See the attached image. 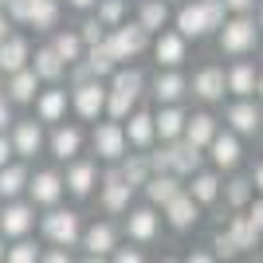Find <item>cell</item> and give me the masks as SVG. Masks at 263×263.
Wrapping results in <instances>:
<instances>
[{"label":"cell","instance_id":"1","mask_svg":"<svg viewBox=\"0 0 263 263\" xmlns=\"http://www.w3.org/2000/svg\"><path fill=\"white\" fill-rule=\"evenodd\" d=\"M106 114L110 118H118V122H126L138 110V102H142V95H145V75L138 71V67H118L114 75L106 79Z\"/></svg>","mask_w":263,"mask_h":263},{"label":"cell","instance_id":"2","mask_svg":"<svg viewBox=\"0 0 263 263\" xmlns=\"http://www.w3.org/2000/svg\"><path fill=\"white\" fill-rule=\"evenodd\" d=\"M40 236H44L47 243H59V248H79V240H83V216H79L75 209H44V216H40Z\"/></svg>","mask_w":263,"mask_h":263},{"label":"cell","instance_id":"3","mask_svg":"<svg viewBox=\"0 0 263 263\" xmlns=\"http://www.w3.org/2000/svg\"><path fill=\"white\" fill-rule=\"evenodd\" d=\"M255 44H259V24L248 12H236L232 20H224V28H220V51L224 55H248L255 51Z\"/></svg>","mask_w":263,"mask_h":263},{"label":"cell","instance_id":"4","mask_svg":"<svg viewBox=\"0 0 263 263\" xmlns=\"http://www.w3.org/2000/svg\"><path fill=\"white\" fill-rule=\"evenodd\" d=\"M149 35H154V32H149L142 20H134V24L122 20L118 28H110V32H106V47L114 51L118 63H126V59H138V55L149 47Z\"/></svg>","mask_w":263,"mask_h":263},{"label":"cell","instance_id":"5","mask_svg":"<svg viewBox=\"0 0 263 263\" xmlns=\"http://www.w3.org/2000/svg\"><path fill=\"white\" fill-rule=\"evenodd\" d=\"M106 79H83V83H71V110H75L83 122H99L106 114Z\"/></svg>","mask_w":263,"mask_h":263},{"label":"cell","instance_id":"6","mask_svg":"<svg viewBox=\"0 0 263 263\" xmlns=\"http://www.w3.org/2000/svg\"><path fill=\"white\" fill-rule=\"evenodd\" d=\"M90 145L99 161H122L130 154V138H126V122L110 118V122H95V134H90Z\"/></svg>","mask_w":263,"mask_h":263},{"label":"cell","instance_id":"7","mask_svg":"<svg viewBox=\"0 0 263 263\" xmlns=\"http://www.w3.org/2000/svg\"><path fill=\"white\" fill-rule=\"evenodd\" d=\"M67 197V177L59 169H35L32 181H28V200L35 209H55L59 200Z\"/></svg>","mask_w":263,"mask_h":263},{"label":"cell","instance_id":"8","mask_svg":"<svg viewBox=\"0 0 263 263\" xmlns=\"http://www.w3.org/2000/svg\"><path fill=\"white\" fill-rule=\"evenodd\" d=\"M40 224V216H35V204L32 200H4V212H0V236L4 240H20V236H32V228Z\"/></svg>","mask_w":263,"mask_h":263},{"label":"cell","instance_id":"9","mask_svg":"<svg viewBox=\"0 0 263 263\" xmlns=\"http://www.w3.org/2000/svg\"><path fill=\"white\" fill-rule=\"evenodd\" d=\"M67 110H71V87L44 83L40 95H35V118L44 126H59V122H67Z\"/></svg>","mask_w":263,"mask_h":263},{"label":"cell","instance_id":"10","mask_svg":"<svg viewBox=\"0 0 263 263\" xmlns=\"http://www.w3.org/2000/svg\"><path fill=\"white\" fill-rule=\"evenodd\" d=\"M8 134H12V145H16V157H24V161H35L47 149V134L40 118H16Z\"/></svg>","mask_w":263,"mask_h":263},{"label":"cell","instance_id":"11","mask_svg":"<svg viewBox=\"0 0 263 263\" xmlns=\"http://www.w3.org/2000/svg\"><path fill=\"white\" fill-rule=\"evenodd\" d=\"M130 197H134V185L122 177V169H110L99 185V204L110 216H118V212H130Z\"/></svg>","mask_w":263,"mask_h":263},{"label":"cell","instance_id":"12","mask_svg":"<svg viewBox=\"0 0 263 263\" xmlns=\"http://www.w3.org/2000/svg\"><path fill=\"white\" fill-rule=\"evenodd\" d=\"M47 154L55 157V161H71V157L83 154V130H79L75 122H59V126H51V134H47Z\"/></svg>","mask_w":263,"mask_h":263},{"label":"cell","instance_id":"13","mask_svg":"<svg viewBox=\"0 0 263 263\" xmlns=\"http://www.w3.org/2000/svg\"><path fill=\"white\" fill-rule=\"evenodd\" d=\"M67 193L75 200H87L90 193H95V185H99V165L95 161H87V157L79 154V157H71L67 161Z\"/></svg>","mask_w":263,"mask_h":263},{"label":"cell","instance_id":"14","mask_svg":"<svg viewBox=\"0 0 263 263\" xmlns=\"http://www.w3.org/2000/svg\"><path fill=\"white\" fill-rule=\"evenodd\" d=\"M40 87H44V79L35 75V67H20V71H12V75H4V95H8L16 106H28V102H35V95H40Z\"/></svg>","mask_w":263,"mask_h":263},{"label":"cell","instance_id":"15","mask_svg":"<svg viewBox=\"0 0 263 263\" xmlns=\"http://www.w3.org/2000/svg\"><path fill=\"white\" fill-rule=\"evenodd\" d=\"M114 243H118V232H114V224H110V220H95L90 228H83V240H79V248H83L90 259H106V255H114Z\"/></svg>","mask_w":263,"mask_h":263},{"label":"cell","instance_id":"16","mask_svg":"<svg viewBox=\"0 0 263 263\" xmlns=\"http://www.w3.org/2000/svg\"><path fill=\"white\" fill-rule=\"evenodd\" d=\"M200 209H204V204H200V200L193 197L189 189H181V193H177V197L169 200L161 212H165V220H169V228L185 232V228H193V224L200 220Z\"/></svg>","mask_w":263,"mask_h":263},{"label":"cell","instance_id":"17","mask_svg":"<svg viewBox=\"0 0 263 263\" xmlns=\"http://www.w3.org/2000/svg\"><path fill=\"white\" fill-rule=\"evenodd\" d=\"M157 232H161V216H157L154 204H145V209H130L126 216V236L134 243H154Z\"/></svg>","mask_w":263,"mask_h":263},{"label":"cell","instance_id":"18","mask_svg":"<svg viewBox=\"0 0 263 263\" xmlns=\"http://www.w3.org/2000/svg\"><path fill=\"white\" fill-rule=\"evenodd\" d=\"M28 181H32V169L24 157L0 165V200H16V197H28Z\"/></svg>","mask_w":263,"mask_h":263},{"label":"cell","instance_id":"19","mask_svg":"<svg viewBox=\"0 0 263 263\" xmlns=\"http://www.w3.org/2000/svg\"><path fill=\"white\" fill-rule=\"evenodd\" d=\"M32 63V40L20 32H12L4 44H0V71L4 75H12V71H20V67Z\"/></svg>","mask_w":263,"mask_h":263},{"label":"cell","instance_id":"20","mask_svg":"<svg viewBox=\"0 0 263 263\" xmlns=\"http://www.w3.org/2000/svg\"><path fill=\"white\" fill-rule=\"evenodd\" d=\"M126 138H130V149H154L157 142V122L149 110H134L126 118Z\"/></svg>","mask_w":263,"mask_h":263},{"label":"cell","instance_id":"21","mask_svg":"<svg viewBox=\"0 0 263 263\" xmlns=\"http://www.w3.org/2000/svg\"><path fill=\"white\" fill-rule=\"evenodd\" d=\"M193 95H197L200 102H216L224 99V90H228V71H220V67H204V71H197L193 75Z\"/></svg>","mask_w":263,"mask_h":263},{"label":"cell","instance_id":"22","mask_svg":"<svg viewBox=\"0 0 263 263\" xmlns=\"http://www.w3.org/2000/svg\"><path fill=\"white\" fill-rule=\"evenodd\" d=\"M224 118H228V126L236 134H259L263 126V110L255 106L252 99H240V102H232L228 110H224Z\"/></svg>","mask_w":263,"mask_h":263},{"label":"cell","instance_id":"23","mask_svg":"<svg viewBox=\"0 0 263 263\" xmlns=\"http://www.w3.org/2000/svg\"><path fill=\"white\" fill-rule=\"evenodd\" d=\"M177 32L185 35V40H200L204 32H212L209 12H204V0H197V4H181V12H177Z\"/></svg>","mask_w":263,"mask_h":263},{"label":"cell","instance_id":"24","mask_svg":"<svg viewBox=\"0 0 263 263\" xmlns=\"http://www.w3.org/2000/svg\"><path fill=\"white\" fill-rule=\"evenodd\" d=\"M185 35L181 32H157V44H154V55H157V67H181L185 63Z\"/></svg>","mask_w":263,"mask_h":263},{"label":"cell","instance_id":"25","mask_svg":"<svg viewBox=\"0 0 263 263\" xmlns=\"http://www.w3.org/2000/svg\"><path fill=\"white\" fill-rule=\"evenodd\" d=\"M154 122H157V138H161V142H177V138H185L189 114L177 106V102H165V106L154 114Z\"/></svg>","mask_w":263,"mask_h":263},{"label":"cell","instance_id":"26","mask_svg":"<svg viewBox=\"0 0 263 263\" xmlns=\"http://www.w3.org/2000/svg\"><path fill=\"white\" fill-rule=\"evenodd\" d=\"M209 154H212V165H216V169H236V165H240V134L236 130L216 134L212 145H209Z\"/></svg>","mask_w":263,"mask_h":263},{"label":"cell","instance_id":"27","mask_svg":"<svg viewBox=\"0 0 263 263\" xmlns=\"http://www.w3.org/2000/svg\"><path fill=\"white\" fill-rule=\"evenodd\" d=\"M185 90H189V79L181 75L177 67H165L161 75L154 79V99L161 102V106H165V102H181V99H185Z\"/></svg>","mask_w":263,"mask_h":263},{"label":"cell","instance_id":"28","mask_svg":"<svg viewBox=\"0 0 263 263\" xmlns=\"http://www.w3.org/2000/svg\"><path fill=\"white\" fill-rule=\"evenodd\" d=\"M32 67H35V75L44 79V83H63V75H67V63L59 59V51H55L51 44H44V47L32 51Z\"/></svg>","mask_w":263,"mask_h":263},{"label":"cell","instance_id":"29","mask_svg":"<svg viewBox=\"0 0 263 263\" xmlns=\"http://www.w3.org/2000/svg\"><path fill=\"white\" fill-rule=\"evenodd\" d=\"M181 189H185V185H181V177H177V173H154L149 181H145V197H149L154 209H165Z\"/></svg>","mask_w":263,"mask_h":263},{"label":"cell","instance_id":"30","mask_svg":"<svg viewBox=\"0 0 263 263\" xmlns=\"http://www.w3.org/2000/svg\"><path fill=\"white\" fill-rule=\"evenodd\" d=\"M59 16H63V4H59V0H35L32 16H28V28H32V32L51 35L55 28H59Z\"/></svg>","mask_w":263,"mask_h":263},{"label":"cell","instance_id":"31","mask_svg":"<svg viewBox=\"0 0 263 263\" xmlns=\"http://www.w3.org/2000/svg\"><path fill=\"white\" fill-rule=\"evenodd\" d=\"M118 169H122V177H126L134 189H145V181L154 177V161H149V154H145V149H138V154H126V157L118 161Z\"/></svg>","mask_w":263,"mask_h":263},{"label":"cell","instance_id":"32","mask_svg":"<svg viewBox=\"0 0 263 263\" xmlns=\"http://www.w3.org/2000/svg\"><path fill=\"white\" fill-rule=\"evenodd\" d=\"M51 47L59 51V59H63L67 67L79 63V59H87V40H83L79 32H59V28H55L51 32Z\"/></svg>","mask_w":263,"mask_h":263},{"label":"cell","instance_id":"33","mask_svg":"<svg viewBox=\"0 0 263 263\" xmlns=\"http://www.w3.org/2000/svg\"><path fill=\"white\" fill-rule=\"evenodd\" d=\"M255 87H259V71H255L252 63H236L228 71V90L236 95V99H252Z\"/></svg>","mask_w":263,"mask_h":263},{"label":"cell","instance_id":"34","mask_svg":"<svg viewBox=\"0 0 263 263\" xmlns=\"http://www.w3.org/2000/svg\"><path fill=\"white\" fill-rule=\"evenodd\" d=\"M216 134L220 130H216V118H212V114H193V118L185 122V138L193 145H200V149H209Z\"/></svg>","mask_w":263,"mask_h":263},{"label":"cell","instance_id":"35","mask_svg":"<svg viewBox=\"0 0 263 263\" xmlns=\"http://www.w3.org/2000/svg\"><path fill=\"white\" fill-rule=\"evenodd\" d=\"M83 63L90 67V75H95V79H110L114 71H118V59H114V51L106 47V40L95 44V47H87V59H83Z\"/></svg>","mask_w":263,"mask_h":263},{"label":"cell","instance_id":"36","mask_svg":"<svg viewBox=\"0 0 263 263\" xmlns=\"http://www.w3.org/2000/svg\"><path fill=\"white\" fill-rule=\"evenodd\" d=\"M224 232H228V240L236 243V252H248V248L259 243V232L252 228V220H248V216H232Z\"/></svg>","mask_w":263,"mask_h":263},{"label":"cell","instance_id":"37","mask_svg":"<svg viewBox=\"0 0 263 263\" xmlns=\"http://www.w3.org/2000/svg\"><path fill=\"white\" fill-rule=\"evenodd\" d=\"M8 263H40L44 259V248L35 240H28V236H20V240H8V255H4Z\"/></svg>","mask_w":263,"mask_h":263},{"label":"cell","instance_id":"38","mask_svg":"<svg viewBox=\"0 0 263 263\" xmlns=\"http://www.w3.org/2000/svg\"><path fill=\"white\" fill-rule=\"evenodd\" d=\"M189 193H193L200 204H212V200L220 197V181H216V173H193V185H189Z\"/></svg>","mask_w":263,"mask_h":263},{"label":"cell","instance_id":"39","mask_svg":"<svg viewBox=\"0 0 263 263\" xmlns=\"http://www.w3.org/2000/svg\"><path fill=\"white\" fill-rule=\"evenodd\" d=\"M252 189H255V181H248V177H232L228 189H224V200H228L232 209H248V204H252Z\"/></svg>","mask_w":263,"mask_h":263},{"label":"cell","instance_id":"40","mask_svg":"<svg viewBox=\"0 0 263 263\" xmlns=\"http://www.w3.org/2000/svg\"><path fill=\"white\" fill-rule=\"evenodd\" d=\"M138 20H142L149 32H161L165 20H169V8H165V0H142V12H138Z\"/></svg>","mask_w":263,"mask_h":263},{"label":"cell","instance_id":"41","mask_svg":"<svg viewBox=\"0 0 263 263\" xmlns=\"http://www.w3.org/2000/svg\"><path fill=\"white\" fill-rule=\"evenodd\" d=\"M95 16H99L106 28H118V24L126 20V0H99V4H95Z\"/></svg>","mask_w":263,"mask_h":263},{"label":"cell","instance_id":"42","mask_svg":"<svg viewBox=\"0 0 263 263\" xmlns=\"http://www.w3.org/2000/svg\"><path fill=\"white\" fill-rule=\"evenodd\" d=\"M106 24L99 20V16H90V20H83L79 24V35H83V40H87V47H95V44H102V40H106Z\"/></svg>","mask_w":263,"mask_h":263},{"label":"cell","instance_id":"43","mask_svg":"<svg viewBox=\"0 0 263 263\" xmlns=\"http://www.w3.org/2000/svg\"><path fill=\"white\" fill-rule=\"evenodd\" d=\"M32 4L35 0H4V12H8L16 28H28V16H32Z\"/></svg>","mask_w":263,"mask_h":263},{"label":"cell","instance_id":"44","mask_svg":"<svg viewBox=\"0 0 263 263\" xmlns=\"http://www.w3.org/2000/svg\"><path fill=\"white\" fill-rule=\"evenodd\" d=\"M12 106H16V102H12L8 95H4V87H0V130H12V122H16Z\"/></svg>","mask_w":263,"mask_h":263},{"label":"cell","instance_id":"45","mask_svg":"<svg viewBox=\"0 0 263 263\" xmlns=\"http://www.w3.org/2000/svg\"><path fill=\"white\" fill-rule=\"evenodd\" d=\"M8 161H16V145H12L8 130H0V165H8Z\"/></svg>","mask_w":263,"mask_h":263},{"label":"cell","instance_id":"46","mask_svg":"<svg viewBox=\"0 0 263 263\" xmlns=\"http://www.w3.org/2000/svg\"><path fill=\"white\" fill-rule=\"evenodd\" d=\"M212 248H216L220 259H228V255H236V243L228 240V232H216V240H212Z\"/></svg>","mask_w":263,"mask_h":263},{"label":"cell","instance_id":"47","mask_svg":"<svg viewBox=\"0 0 263 263\" xmlns=\"http://www.w3.org/2000/svg\"><path fill=\"white\" fill-rule=\"evenodd\" d=\"M248 220H252V228L263 236V200H252V204H248Z\"/></svg>","mask_w":263,"mask_h":263},{"label":"cell","instance_id":"48","mask_svg":"<svg viewBox=\"0 0 263 263\" xmlns=\"http://www.w3.org/2000/svg\"><path fill=\"white\" fill-rule=\"evenodd\" d=\"M114 259L118 263H142V252L138 248H114Z\"/></svg>","mask_w":263,"mask_h":263},{"label":"cell","instance_id":"49","mask_svg":"<svg viewBox=\"0 0 263 263\" xmlns=\"http://www.w3.org/2000/svg\"><path fill=\"white\" fill-rule=\"evenodd\" d=\"M44 263H71V248L55 243V252H44Z\"/></svg>","mask_w":263,"mask_h":263},{"label":"cell","instance_id":"50","mask_svg":"<svg viewBox=\"0 0 263 263\" xmlns=\"http://www.w3.org/2000/svg\"><path fill=\"white\" fill-rule=\"evenodd\" d=\"M12 28H16V20H12L8 12L0 8V44H4V40H8V35H12Z\"/></svg>","mask_w":263,"mask_h":263},{"label":"cell","instance_id":"51","mask_svg":"<svg viewBox=\"0 0 263 263\" xmlns=\"http://www.w3.org/2000/svg\"><path fill=\"white\" fill-rule=\"evenodd\" d=\"M228 4V12H252L255 8V0H224Z\"/></svg>","mask_w":263,"mask_h":263},{"label":"cell","instance_id":"52","mask_svg":"<svg viewBox=\"0 0 263 263\" xmlns=\"http://www.w3.org/2000/svg\"><path fill=\"white\" fill-rule=\"evenodd\" d=\"M63 4H67V8H75V12H90L99 0H63Z\"/></svg>","mask_w":263,"mask_h":263},{"label":"cell","instance_id":"53","mask_svg":"<svg viewBox=\"0 0 263 263\" xmlns=\"http://www.w3.org/2000/svg\"><path fill=\"white\" fill-rule=\"evenodd\" d=\"M252 181H255V189H259V193H263V161L255 165V173H252Z\"/></svg>","mask_w":263,"mask_h":263},{"label":"cell","instance_id":"54","mask_svg":"<svg viewBox=\"0 0 263 263\" xmlns=\"http://www.w3.org/2000/svg\"><path fill=\"white\" fill-rule=\"evenodd\" d=\"M4 255H8V240H4V236H0V259H4Z\"/></svg>","mask_w":263,"mask_h":263},{"label":"cell","instance_id":"55","mask_svg":"<svg viewBox=\"0 0 263 263\" xmlns=\"http://www.w3.org/2000/svg\"><path fill=\"white\" fill-rule=\"evenodd\" d=\"M255 95H259V99H263V71H259V87H255Z\"/></svg>","mask_w":263,"mask_h":263},{"label":"cell","instance_id":"56","mask_svg":"<svg viewBox=\"0 0 263 263\" xmlns=\"http://www.w3.org/2000/svg\"><path fill=\"white\" fill-rule=\"evenodd\" d=\"M259 32H263V8H259Z\"/></svg>","mask_w":263,"mask_h":263},{"label":"cell","instance_id":"57","mask_svg":"<svg viewBox=\"0 0 263 263\" xmlns=\"http://www.w3.org/2000/svg\"><path fill=\"white\" fill-rule=\"evenodd\" d=\"M0 87H4V71H0Z\"/></svg>","mask_w":263,"mask_h":263},{"label":"cell","instance_id":"58","mask_svg":"<svg viewBox=\"0 0 263 263\" xmlns=\"http://www.w3.org/2000/svg\"><path fill=\"white\" fill-rule=\"evenodd\" d=\"M0 212H4V200H0Z\"/></svg>","mask_w":263,"mask_h":263},{"label":"cell","instance_id":"59","mask_svg":"<svg viewBox=\"0 0 263 263\" xmlns=\"http://www.w3.org/2000/svg\"><path fill=\"white\" fill-rule=\"evenodd\" d=\"M0 8H4V0H0Z\"/></svg>","mask_w":263,"mask_h":263}]
</instances>
